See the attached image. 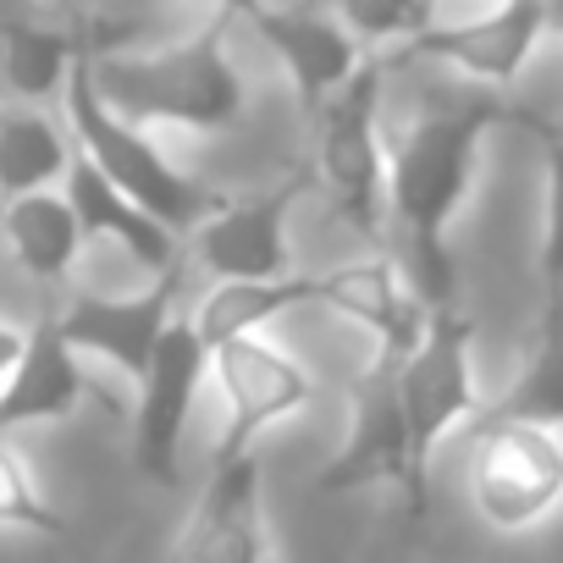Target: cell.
I'll return each mask as SVG.
<instances>
[{
	"label": "cell",
	"instance_id": "cell-1",
	"mask_svg": "<svg viewBox=\"0 0 563 563\" xmlns=\"http://www.w3.org/2000/svg\"><path fill=\"white\" fill-rule=\"evenodd\" d=\"M497 122L536 128L530 111H514V106H503L497 95L481 89V95H464L453 106H437V111L415 117L404 133L382 139L387 144L393 221L404 227V243H409V288L420 294L426 310L459 305V276H453V254H448V227H453L459 205L470 199L481 144H486V133Z\"/></svg>",
	"mask_w": 563,
	"mask_h": 563
},
{
	"label": "cell",
	"instance_id": "cell-2",
	"mask_svg": "<svg viewBox=\"0 0 563 563\" xmlns=\"http://www.w3.org/2000/svg\"><path fill=\"white\" fill-rule=\"evenodd\" d=\"M238 7L205 18L188 40L161 51H117L89 62V84L100 106L128 128H183L221 133L243 117V78L232 67Z\"/></svg>",
	"mask_w": 563,
	"mask_h": 563
},
{
	"label": "cell",
	"instance_id": "cell-3",
	"mask_svg": "<svg viewBox=\"0 0 563 563\" xmlns=\"http://www.w3.org/2000/svg\"><path fill=\"white\" fill-rule=\"evenodd\" d=\"M62 100H67V128H73V139H78V150H84L78 161L95 166V172H100L122 199H133L144 216H155L172 238L194 232V227L221 205V194L205 188L199 177H188L183 166H172V161L150 144V133L117 122V117L100 106V95H95V84H89V62L73 67Z\"/></svg>",
	"mask_w": 563,
	"mask_h": 563
},
{
	"label": "cell",
	"instance_id": "cell-4",
	"mask_svg": "<svg viewBox=\"0 0 563 563\" xmlns=\"http://www.w3.org/2000/svg\"><path fill=\"white\" fill-rule=\"evenodd\" d=\"M387 56H365L360 73L321 106L316 117V188L327 194L332 216L354 227L365 243H382V199H387V144H382V95H387Z\"/></svg>",
	"mask_w": 563,
	"mask_h": 563
},
{
	"label": "cell",
	"instance_id": "cell-5",
	"mask_svg": "<svg viewBox=\"0 0 563 563\" xmlns=\"http://www.w3.org/2000/svg\"><path fill=\"white\" fill-rule=\"evenodd\" d=\"M475 321L448 305V310H426V332L415 343V354L398 365V404H404V426H409V459L415 475L431 486V459L442 448V437L453 426H464L470 415H481V387H475Z\"/></svg>",
	"mask_w": 563,
	"mask_h": 563
},
{
	"label": "cell",
	"instance_id": "cell-6",
	"mask_svg": "<svg viewBox=\"0 0 563 563\" xmlns=\"http://www.w3.org/2000/svg\"><path fill=\"white\" fill-rule=\"evenodd\" d=\"M305 194H316L310 161L288 166L276 183H265L243 199H221L194 227V260L216 282H288V276H299L294 249H288V216Z\"/></svg>",
	"mask_w": 563,
	"mask_h": 563
},
{
	"label": "cell",
	"instance_id": "cell-7",
	"mask_svg": "<svg viewBox=\"0 0 563 563\" xmlns=\"http://www.w3.org/2000/svg\"><path fill=\"white\" fill-rule=\"evenodd\" d=\"M470 497L492 530H530L563 503V442L558 431L481 415L470 437Z\"/></svg>",
	"mask_w": 563,
	"mask_h": 563
},
{
	"label": "cell",
	"instance_id": "cell-8",
	"mask_svg": "<svg viewBox=\"0 0 563 563\" xmlns=\"http://www.w3.org/2000/svg\"><path fill=\"white\" fill-rule=\"evenodd\" d=\"M398 365L404 360H393V354H371V365L354 376V431L338 448V459L321 470V492L343 497V492H360V486H398L409 519H426L431 486L415 475V459H409Z\"/></svg>",
	"mask_w": 563,
	"mask_h": 563
},
{
	"label": "cell",
	"instance_id": "cell-9",
	"mask_svg": "<svg viewBox=\"0 0 563 563\" xmlns=\"http://www.w3.org/2000/svg\"><path fill=\"white\" fill-rule=\"evenodd\" d=\"M210 371H216V387L227 398V431H221L210 464L249 459L271 426L294 420L316 398V376L288 349H276L271 338H238V343L210 349Z\"/></svg>",
	"mask_w": 563,
	"mask_h": 563
},
{
	"label": "cell",
	"instance_id": "cell-10",
	"mask_svg": "<svg viewBox=\"0 0 563 563\" xmlns=\"http://www.w3.org/2000/svg\"><path fill=\"white\" fill-rule=\"evenodd\" d=\"M133 23L95 12H0V84L23 106L62 95L78 62L117 56Z\"/></svg>",
	"mask_w": 563,
	"mask_h": 563
},
{
	"label": "cell",
	"instance_id": "cell-11",
	"mask_svg": "<svg viewBox=\"0 0 563 563\" xmlns=\"http://www.w3.org/2000/svg\"><path fill=\"white\" fill-rule=\"evenodd\" d=\"M210 376V354L194 338L188 316H177L139 382L133 404V470L150 486H177L183 481V437L194 420V398Z\"/></svg>",
	"mask_w": 563,
	"mask_h": 563
},
{
	"label": "cell",
	"instance_id": "cell-12",
	"mask_svg": "<svg viewBox=\"0 0 563 563\" xmlns=\"http://www.w3.org/2000/svg\"><path fill=\"white\" fill-rule=\"evenodd\" d=\"M541 34H547V7H536V0H514V7H492V12H475V18H442L437 12L393 56V67L442 62V67L486 84V95H492V89H508L525 73V62L541 45Z\"/></svg>",
	"mask_w": 563,
	"mask_h": 563
},
{
	"label": "cell",
	"instance_id": "cell-13",
	"mask_svg": "<svg viewBox=\"0 0 563 563\" xmlns=\"http://www.w3.org/2000/svg\"><path fill=\"white\" fill-rule=\"evenodd\" d=\"M100 409L111 420H128V404L100 387L84 360L62 343L56 321L40 316L29 332H23V349L12 360V371L0 376V431H23V426H56V420H73L78 409Z\"/></svg>",
	"mask_w": 563,
	"mask_h": 563
},
{
	"label": "cell",
	"instance_id": "cell-14",
	"mask_svg": "<svg viewBox=\"0 0 563 563\" xmlns=\"http://www.w3.org/2000/svg\"><path fill=\"white\" fill-rule=\"evenodd\" d=\"M177 294H183V265L155 276L144 294H122V299L73 294L51 321H56V332L73 354H100L117 371H128L133 382H144L166 327L177 321Z\"/></svg>",
	"mask_w": 563,
	"mask_h": 563
},
{
	"label": "cell",
	"instance_id": "cell-15",
	"mask_svg": "<svg viewBox=\"0 0 563 563\" xmlns=\"http://www.w3.org/2000/svg\"><path fill=\"white\" fill-rule=\"evenodd\" d=\"M238 23H249L276 51V62L288 67V78H294L299 106H305L310 122L321 117V106L365 62V51L338 23V12H321V7H238Z\"/></svg>",
	"mask_w": 563,
	"mask_h": 563
},
{
	"label": "cell",
	"instance_id": "cell-16",
	"mask_svg": "<svg viewBox=\"0 0 563 563\" xmlns=\"http://www.w3.org/2000/svg\"><path fill=\"white\" fill-rule=\"evenodd\" d=\"M177 563H271L260 453L210 464V481L183 519Z\"/></svg>",
	"mask_w": 563,
	"mask_h": 563
},
{
	"label": "cell",
	"instance_id": "cell-17",
	"mask_svg": "<svg viewBox=\"0 0 563 563\" xmlns=\"http://www.w3.org/2000/svg\"><path fill=\"white\" fill-rule=\"evenodd\" d=\"M316 305L360 321L376 338V354H393V360H409L426 332V305L409 288L404 265H393V260H354V265L321 271Z\"/></svg>",
	"mask_w": 563,
	"mask_h": 563
},
{
	"label": "cell",
	"instance_id": "cell-18",
	"mask_svg": "<svg viewBox=\"0 0 563 563\" xmlns=\"http://www.w3.org/2000/svg\"><path fill=\"white\" fill-rule=\"evenodd\" d=\"M62 199L73 205L84 243H89V238H111L117 249H128L133 265L150 271V282L183 265V238H172L155 216H144L133 199H122L95 166L73 161V172H67V194H62Z\"/></svg>",
	"mask_w": 563,
	"mask_h": 563
},
{
	"label": "cell",
	"instance_id": "cell-19",
	"mask_svg": "<svg viewBox=\"0 0 563 563\" xmlns=\"http://www.w3.org/2000/svg\"><path fill=\"white\" fill-rule=\"evenodd\" d=\"M316 305V276L299 271L288 282H216V288L188 310V327L194 338L210 349L221 343H238V338H265V327L288 310H305Z\"/></svg>",
	"mask_w": 563,
	"mask_h": 563
},
{
	"label": "cell",
	"instance_id": "cell-20",
	"mask_svg": "<svg viewBox=\"0 0 563 563\" xmlns=\"http://www.w3.org/2000/svg\"><path fill=\"white\" fill-rule=\"evenodd\" d=\"M481 415L536 426V431H563V294H541V327L530 360L514 376V387Z\"/></svg>",
	"mask_w": 563,
	"mask_h": 563
},
{
	"label": "cell",
	"instance_id": "cell-21",
	"mask_svg": "<svg viewBox=\"0 0 563 563\" xmlns=\"http://www.w3.org/2000/svg\"><path fill=\"white\" fill-rule=\"evenodd\" d=\"M0 232H7V249L12 260L34 276V282H67L78 249H84V232H78V216L62 194H29V199H12L0 210Z\"/></svg>",
	"mask_w": 563,
	"mask_h": 563
},
{
	"label": "cell",
	"instance_id": "cell-22",
	"mask_svg": "<svg viewBox=\"0 0 563 563\" xmlns=\"http://www.w3.org/2000/svg\"><path fill=\"white\" fill-rule=\"evenodd\" d=\"M73 172V150L67 133L34 111V106H7L0 111V199H29V194H51V183H67Z\"/></svg>",
	"mask_w": 563,
	"mask_h": 563
},
{
	"label": "cell",
	"instance_id": "cell-23",
	"mask_svg": "<svg viewBox=\"0 0 563 563\" xmlns=\"http://www.w3.org/2000/svg\"><path fill=\"white\" fill-rule=\"evenodd\" d=\"M0 530H34V536H62L67 519L45 497V486L29 475V464L0 442Z\"/></svg>",
	"mask_w": 563,
	"mask_h": 563
},
{
	"label": "cell",
	"instance_id": "cell-24",
	"mask_svg": "<svg viewBox=\"0 0 563 563\" xmlns=\"http://www.w3.org/2000/svg\"><path fill=\"white\" fill-rule=\"evenodd\" d=\"M541 150H547V232H541V294H563V128L541 122Z\"/></svg>",
	"mask_w": 563,
	"mask_h": 563
},
{
	"label": "cell",
	"instance_id": "cell-25",
	"mask_svg": "<svg viewBox=\"0 0 563 563\" xmlns=\"http://www.w3.org/2000/svg\"><path fill=\"white\" fill-rule=\"evenodd\" d=\"M18 349H23V332H18V327H7V321H0V376H7V371H12V360H18Z\"/></svg>",
	"mask_w": 563,
	"mask_h": 563
},
{
	"label": "cell",
	"instance_id": "cell-26",
	"mask_svg": "<svg viewBox=\"0 0 563 563\" xmlns=\"http://www.w3.org/2000/svg\"><path fill=\"white\" fill-rule=\"evenodd\" d=\"M547 34H558V40H563V7H547Z\"/></svg>",
	"mask_w": 563,
	"mask_h": 563
},
{
	"label": "cell",
	"instance_id": "cell-27",
	"mask_svg": "<svg viewBox=\"0 0 563 563\" xmlns=\"http://www.w3.org/2000/svg\"><path fill=\"white\" fill-rule=\"evenodd\" d=\"M486 563H492V558H486Z\"/></svg>",
	"mask_w": 563,
	"mask_h": 563
}]
</instances>
